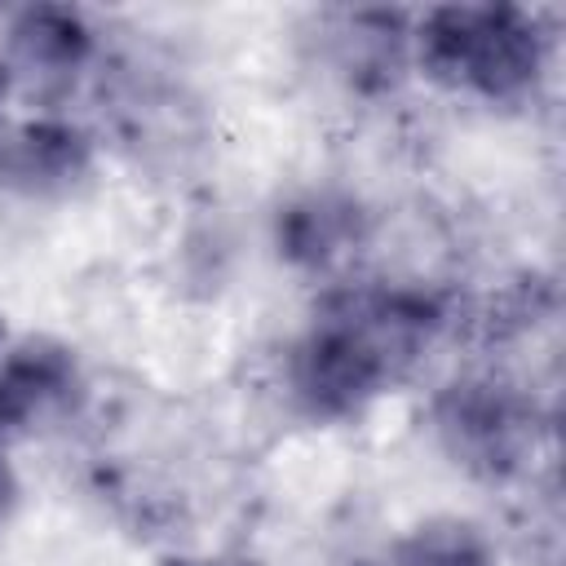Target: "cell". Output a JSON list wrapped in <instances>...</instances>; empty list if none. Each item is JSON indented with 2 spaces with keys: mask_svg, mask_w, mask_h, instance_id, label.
Segmentation results:
<instances>
[{
  "mask_svg": "<svg viewBox=\"0 0 566 566\" xmlns=\"http://www.w3.org/2000/svg\"><path fill=\"white\" fill-rule=\"evenodd\" d=\"M420 62L491 102L517 97L544 71V35L522 9H442L420 27Z\"/></svg>",
  "mask_w": 566,
  "mask_h": 566,
  "instance_id": "1",
  "label": "cell"
},
{
  "mask_svg": "<svg viewBox=\"0 0 566 566\" xmlns=\"http://www.w3.org/2000/svg\"><path fill=\"white\" fill-rule=\"evenodd\" d=\"M438 424L451 438L455 455L482 469H504L517 460V451L526 447V411L522 402L495 385V380H464L451 385V394L438 407Z\"/></svg>",
  "mask_w": 566,
  "mask_h": 566,
  "instance_id": "2",
  "label": "cell"
},
{
  "mask_svg": "<svg viewBox=\"0 0 566 566\" xmlns=\"http://www.w3.org/2000/svg\"><path fill=\"white\" fill-rule=\"evenodd\" d=\"M363 239V217L354 203L314 195L296 203L283 221V248L305 265H332Z\"/></svg>",
  "mask_w": 566,
  "mask_h": 566,
  "instance_id": "3",
  "label": "cell"
},
{
  "mask_svg": "<svg viewBox=\"0 0 566 566\" xmlns=\"http://www.w3.org/2000/svg\"><path fill=\"white\" fill-rule=\"evenodd\" d=\"M172 566H221V562H212V557H190V562H172Z\"/></svg>",
  "mask_w": 566,
  "mask_h": 566,
  "instance_id": "4",
  "label": "cell"
}]
</instances>
